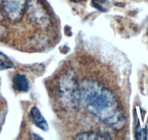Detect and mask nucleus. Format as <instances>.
Listing matches in <instances>:
<instances>
[{"label": "nucleus", "instance_id": "nucleus-3", "mask_svg": "<svg viewBox=\"0 0 148 140\" xmlns=\"http://www.w3.org/2000/svg\"><path fill=\"white\" fill-rule=\"evenodd\" d=\"M76 139H83V140H97V139H111L112 137L108 134L99 131H87L77 134Z\"/></svg>", "mask_w": 148, "mask_h": 140}, {"label": "nucleus", "instance_id": "nucleus-2", "mask_svg": "<svg viewBox=\"0 0 148 140\" xmlns=\"http://www.w3.org/2000/svg\"><path fill=\"white\" fill-rule=\"evenodd\" d=\"M28 0H2V12L12 24L20 22L28 10Z\"/></svg>", "mask_w": 148, "mask_h": 140}, {"label": "nucleus", "instance_id": "nucleus-4", "mask_svg": "<svg viewBox=\"0 0 148 140\" xmlns=\"http://www.w3.org/2000/svg\"><path fill=\"white\" fill-rule=\"evenodd\" d=\"M31 115L33 122L38 128H41L43 131H47L48 128H49L47 122L45 119V118L38 108L36 107H33L31 110Z\"/></svg>", "mask_w": 148, "mask_h": 140}, {"label": "nucleus", "instance_id": "nucleus-1", "mask_svg": "<svg viewBox=\"0 0 148 140\" xmlns=\"http://www.w3.org/2000/svg\"><path fill=\"white\" fill-rule=\"evenodd\" d=\"M80 101L86 109L102 123L115 130L125 126L126 118L114 93L102 83L86 80L79 85Z\"/></svg>", "mask_w": 148, "mask_h": 140}, {"label": "nucleus", "instance_id": "nucleus-8", "mask_svg": "<svg viewBox=\"0 0 148 140\" xmlns=\"http://www.w3.org/2000/svg\"><path fill=\"white\" fill-rule=\"evenodd\" d=\"M71 2H75V3H79V2H82L85 1V0H71Z\"/></svg>", "mask_w": 148, "mask_h": 140}, {"label": "nucleus", "instance_id": "nucleus-7", "mask_svg": "<svg viewBox=\"0 0 148 140\" xmlns=\"http://www.w3.org/2000/svg\"><path fill=\"white\" fill-rule=\"evenodd\" d=\"M92 5L100 11H106L108 10V2L107 0H92Z\"/></svg>", "mask_w": 148, "mask_h": 140}, {"label": "nucleus", "instance_id": "nucleus-5", "mask_svg": "<svg viewBox=\"0 0 148 140\" xmlns=\"http://www.w3.org/2000/svg\"><path fill=\"white\" fill-rule=\"evenodd\" d=\"M14 87L20 92H26L29 89V83L26 77L22 75H16L13 78Z\"/></svg>", "mask_w": 148, "mask_h": 140}, {"label": "nucleus", "instance_id": "nucleus-6", "mask_svg": "<svg viewBox=\"0 0 148 140\" xmlns=\"http://www.w3.org/2000/svg\"><path fill=\"white\" fill-rule=\"evenodd\" d=\"M12 67H13V63L12 62V61L6 55L0 52V70L8 69Z\"/></svg>", "mask_w": 148, "mask_h": 140}]
</instances>
